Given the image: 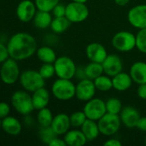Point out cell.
Masks as SVG:
<instances>
[{"instance_id":"6da1fadb","label":"cell","mask_w":146,"mask_h":146,"mask_svg":"<svg viewBox=\"0 0 146 146\" xmlns=\"http://www.w3.org/2000/svg\"><path fill=\"white\" fill-rule=\"evenodd\" d=\"M9 57L19 61L30 58L37 51V41L28 33L20 32L13 34L7 43Z\"/></svg>"},{"instance_id":"7a4b0ae2","label":"cell","mask_w":146,"mask_h":146,"mask_svg":"<svg viewBox=\"0 0 146 146\" xmlns=\"http://www.w3.org/2000/svg\"><path fill=\"white\" fill-rule=\"evenodd\" d=\"M53 97L59 101H68L76 97V85L68 79L58 78L51 88Z\"/></svg>"},{"instance_id":"3957f363","label":"cell","mask_w":146,"mask_h":146,"mask_svg":"<svg viewBox=\"0 0 146 146\" xmlns=\"http://www.w3.org/2000/svg\"><path fill=\"white\" fill-rule=\"evenodd\" d=\"M11 105L16 112L22 115H28L34 110L32 96L27 91L18 90L11 95Z\"/></svg>"},{"instance_id":"277c9868","label":"cell","mask_w":146,"mask_h":146,"mask_svg":"<svg viewBox=\"0 0 146 146\" xmlns=\"http://www.w3.org/2000/svg\"><path fill=\"white\" fill-rule=\"evenodd\" d=\"M19 82L25 91L34 92V91L45 86L46 80L40 75L39 71L28 69L21 74Z\"/></svg>"},{"instance_id":"5b68a950","label":"cell","mask_w":146,"mask_h":146,"mask_svg":"<svg viewBox=\"0 0 146 146\" xmlns=\"http://www.w3.org/2000/svg\"><path fill=\"white\" fill-rule=\"evenodd\" d=\"M21 73L17 61L9 57L0 67V80L5 85H13L19 80Z\"/></svg>"},{"instance_id":"8992f818","label":"cell","mask_w":146,"mask_h":146,"mask_svg":"<svg viewBox=\"0 0 146 146\" xmlns=\"http://www.w3.org/2000/svg\"><path fill=\"white\" fill-rule=\"evenodd\" d=\"M53 64L55 68V74L58 78L71 80L76 76L77 68L74 61L69 56H62L57 57Z\"/></svg>"},{"instance_id":"52a82bcc","label":"cell","mask_w":146,"mask_h":146,"mask_svg":"<svg viewBox=\"0 0 146 146\" xmlns=\"http://www.w3.org/2000/svg\"><path fill=\"white\" fill-rule=\"evenodd\" d=\"M112 44L120 52H129L136 47V35L128 31H120L114 35Z\"/></svg>"},{"instance_id":"ba28073f","label":"cell","mask_w":146,"mask_h":146,"mask_svg":"<svg viewBox=\"0 0 146 146\" xmlns=\"http://www.w3.org/2000/svg\"><path fill=\"white\" fill-rule=\"evenodd\" d=\"M97 123L101 134L108 137L118 133L122 124L120 115H114L108 112L97 121Z\"/></svg>"},{"instance_id":"9c48e42d","label":"cell","mask_w":146,"mask_h":146,"mask_svg":"<svg viewBox=\"0 0 146 146\" xmlns=\"http://www.w3.org/2000/svg\"><path fill=\"white\" fill-rule=\"evenodd\" d=\"M89 15V10L84 3L71 2L66 5L65 16L71 23H80L84 21Z\"/></svg>"},{"instance_id":"30bf717a","label":"cell","mask_w":146,"mask_h":146,"mask_svg":"<svg viewBox=\"0 0 146 146\" xmlns=\"http://www.w3.org/2000/svg\"><path fill=\"white\" fill-rule=\"evenodd\" d=\"M83 112L85 113L87 119L97 121L107 113L106 102L101 98H93L86 102L83 107Z\"/></svg>"},{"instance_id":"8fae6325","label":"cell","mask_w":146,"mask_h":146,"mask_svg":"<svg viewBox=\"0 0 146 146\" xmlns=\"http://www.w3.org/2000/svg\"><path fill=\"white\" fill-rule=\"evenodd\" d=\"M96 86L94 80L84 78L76 85V98L82 102H87L93 98L96 94Z\"/></svg>"},{"instance_id":"7c38bea8","label":"cell","mask_w":146,"mask_h":146,"mask_svg":"<svg viewBox=\"0 0 146 146\" xmlns=\"http://www.w3.org/2000/svg\"><path fill=\"white\" fill-rule=\"evenodd\" d=\"M37 10L34 2L31 0H22L18 3L15 14L20 21L27 23L33 21Z\"/></svg>"},{"instance_id":"4fadbf2b","label":"cell","mask_w":146,"mask_h":146,"mask_svg":"<svg viewBox=\"0 0 146 146\" xmlns=\"http://www.w3.org/2000/svg\"><path fill=\"white\" fill-rule=\"evenodd\" d=\"M129 23L135 28L146 27V4H139L133 7L127 14Z\"/></svg>"},{"instance_id":"5bb4252c","label":"cell","mask_w":146,"mask_h":146,"mask_svg":"<svg viewBox=\"0 0 146 146\" xmlns=\"http://www.w3.org/2000/svg\"><path fill=\"white\" fill-rule=\"evenodd\" d=\"M102 67L104 70V74L114 77L123 70V62L121 58L116 54L108 55L106 59L102 62Z\"/></svg>"},{"instance_id":"9a60e30c","label":"cell","mask_w":146,"mask_h":146,"mask_svg":"<svg viewBox=\"0 0 146 146\" xmlns=\"http://www.w3.org/2000/svg\"><path fill=\"white\" fill-rule=\"evenodd\" d=\"M108 55L106 48L100 43L93 42L86 47V56L90 62L102 63Z\"/></svg>"},{"instance_id":"2e32d148","label":"cell","mask_w":146,"mask_h":146,"mask_svg":"<svg viewBox=\"0 0 146 146\" xmlns=\"http://www.w3.org/2000/svg\"><path fill=\"white\" fill-rule=\"evenodd\" d=\"M121 123L127 128H135L139 120L140 114L137 109L132 106H126L120 113Z\"/></svg>"},{"instance_id":"e0dca14e","label":"cell","mask_w":146,"mask_h":146,"mask_svg":"<svg viewBox=\"0 0 146 146\" xmlns=\"http://www.w3.org/2000/svg\"><path fill=\"white\" fill-rule=\"evenodd\" d=\"M70 116L65 113H59L53 116L51 127L58 136H64L71 128Z\"/></svg>"},{"instance_id":"ac0fdd59","label":"cell","mask_w":146,"mask_h":146,"mask_svg":"<svg viewBox=\"0 0 146 146\" xmlns=\"http://www.w3.org/2000/svg\"><path fill=\"white\" fill-rule=\"evenodd\" d=\"M1 129L9 135L17 136L22 130V125L15 117L8 115L7 117L2 119Z\"/></svg>"},{"instance_id":"d6986e66","label":"cell","mask_w":146,"mask_h":146,"mask_svg":"<svg viewBox=\"0 0 146 146\" xmlns=\"http://www.w3.org/2000/svg\"><path fill=\"white\" fill-rule=\"evenodd\" d=\"M31 96L34 108L36 110H40L47 107L50 102V93L48 90L45 88V86L32 92Z\"/></svg>"},{"instance_id":"ffe728a7","label":"cell","mask_w":146,"mask_h":146,"mask_svg":"<svg viewBox=\"0 0 146 146\" xmlns=\"http://www.w3.org/2000/svg\"><path fill=\"white\" fill-rule=\"evenodd\" d=\"M129 74L136 84L140 85L146 83V62L142 61L134 62L130 68Z\"/></svg>"},{"instance_id":"44dd1931","label":"cell","mask_w":146,"mask_h":146,"mask_svg":"<svg viewBox=\"0 0 146 146\" xmlns=\"http://www.w3.org/2000/svg\"><path fill=\"white\" fill-rule=\"evenodd\" d=\"M112 81L113 88L119 92H125L128 90L133 83V80L130 74L125 72H120L118 74L112 77Z\"/></svg>"},{"instance_id":"7402d4cb","label":"cell","mask_w":146,"mask_h":146,"mask_svg":"<svg viewBox=\"0 0 146 146\" xmlns=\"http://www.w3.org/2000/svg\"><path fill=\"white\" fill-rule=\"evenodd\" d=\"M64 140L66 145L69 146H82L88 142L83 133L78 129L69 130L64 135Z\"/></svg>"},{"instance_id":"603a6c76","label":"cell","mask_w":146,"mask_h":146,"mask_svg":"<svg viewBox=\"0 0 146 146\" xmlns=\"http://www.w3.org/2000/svg\"><path fill=\"white\" fill-rule=\"evenodd\" d=\"M80 128H81V131L83 133L84 136L86 137L88 142L94 141L101 134L98 123L96 121L87 119Z\"/></svg>"},{"instance_id":"cb8c5ba5","label":"cell","mask_w":146,"mask_h":146,"mask_svg":"<svg viewBox=\"0 0 146 146\" xmlns=\"http://www.w3.org/2000/svg\"><path fill=\"white\" fill-rule=\"evenodd\" d=\"M52 15L50 12L47 11H42V10H37L33 21L34 25L39 28V29H46L50 27L52 21Z\"/></svg>"},{"instance_id":"d4e9b609","label":"cell","mask_w":146,"mask_h":146,"mask_svg":"<svg viewBox=\"0 0 146 146\" xmlns=\"http://www.w3.org/2000/svg\"><path fill=\"white\" fill-rule=\"evenodd\" d=\"M36 55L38 59L43 63H54L57 59V55L54 50L46 45L38 48Z\"/></svg>"},{"instance_id":"484cf974","label":"cell","mask_w":146,"mask_h":146,"mask_svg":"<svg viewBox=\"0 0 146 146\" xmlns=\"http://www.w3.org/2000/svg\"><path fill=\"white\" fill-rule=\"evenodd\" d=\"M71 21L66 16L54 17L51 23V29L55 33H63L71 27Z\"/></svg>"},{"instance_id":"4316f807","label":"cell","mask_w":146,"mask_h":146,"mask_svg":"<svg viewBox=\"0 0 146 146\" xmlns=\"http://www.w3.org/2000/svg\"><path fill=\"white\" fill-rule=\"evenodd\" d=\"M84 72L86 78L94 80L100 75L104 74L102 63L100 62H90L85 68H84Z\"/></svg>"},{"instance_id":"83f0119b","label":"cell","mask_w":146,"mask_h":146,"mask_svg":"<svg viewBox=\"0 0 146 146\" xmlns=\"http://www.w3.org/2000/svg\"><path fill=\"white\" fill-rule=\"evenodd\" d=\"M38 111L39 112L37 114V121L39 125L40 126V127H51L52 120H53V115H52V111L47 107L41 109Z\"/></svg>"},{"instance_id":"f1b7e54d","label":"cell","mask_w":146,"mask_h":146,"mask_svg":"<svg viewBox=\"0 0 146 146\" xmlns=\"http://www.w3.org/2000/svg\"><path fill=\"white\" fill-rule=\"evenodd\" d=\"M94 84L96 86V90L100 92H108L113 88V81L112 77L107 74H102L96 79L94 80Z\"/></svg>"},{"instance_id":"f546056e","label":"cell","mask_w":146,"mask_h":146,"mask_svg":"<svg viewBox=\"0 0 146 146\" xmlns=\"http://www.w3.org/2000/svg\"><path fill=\"white\" fill-rule=\"evenodd\" d=\"M106 109L107 112L114 115H120L123 107L121 101L117 98H110L106 102Z\"/></svg>"},{"instance_id":"4dcf8cb0","label":"cell","mask_w":146,"mask_h":146,"mask_svg":"<svg viewBox=\"0 0 146 146\" xmlns=\"http://www.w3.org/2000/svg\"><path fill=\"white\" fill-rule=\"evenodd\" d=\"M86 120H87V116H86L85 113L83 112V111H75L70 115L71 125L72 127H75V128L81 127Z\"/></svg>"},{"instance_id":"1f68e13d","label":"cell","mask_w":146,"mask_h":146,"mask_svg":"<svg viewBox=\"0 0 146 146\" xmlns=\"http://www.w3.org/2000/svg\"><path fill=\"white\" fill-rule=\"evenodd\" d=\"M60 0H34L38 10L52 12L53 8L59 3Z\"/></svg>"},{"instance_id":"d6a6232c","label":"cell","mask_w":146,"mask_h":146,"mask_svg":"<svg viewBox=\"0 0 146 146\" xmlns=\"http://www.w3.org/2000/svg\"><path fill=\"white\" fill-rule=\"evenodd\" d=\"M136 48L140 52L146 54V27L139 29L136 35Z\"/></svg>"},{"instance_id":"836d02e7","label":"cell","mask_w":146,"mask_h":146,"mask_svg":"<svg viewBox=\"0 0 146 146\" xmlns=\"http://www.w3.org/2000/svg\"><path fill=\"white\" fill-rule=\"evenodd\" d=\"M58 135L54 133V131L52 130V128L51 127H40V139H41V141L43 143L48 145Z\"/></svg>"},{"instance_id":"e575fe53","label":"cell","mask_w":146,"mask_h":146,"mask_svg":"<svg viewBox=\"0 0 146 146\" xmlns=\"http://www.w3.org/2000/svg\"><path fill=\"white\" fill-rule=\"evenodd\" d=\"M38 71L45 80L51 79L55 75V68L53 63H43Z\"/></svg>"},{"instance_id":"d590c367","label":"cell","mask_w":146,"mask_h":146,"mask_svg":"<svg viewBox=\"0 0 146 146\" xmlns=\"http://www.w3.org/2000/svg\"><path fill=\"white\" fill-rule=\"evenodd\" d=\"M52 15L54 17H61V16H65V12H66V6L61 3H58L53 9L52 10Z\"/></svg>"},{"instance_id":"8d00e7d4","label":"cell","mask_w":146,"mask_h":146,"mask_svg":"<svg viewBox=\"0 0 146 146\" xmlns=\"http://www.w3.org/2000/svg\"><path fill=\"white\" fill-rule=\"evenodd\" d=\"M10 106L5 102H0V119H3L9 115Z\"/></svg>"},{"instance_id":"74e56055","label":"cell","mask_w":146,"mask_h":146,"mask_svg":"<svg viewBox=\"0 0 146 146\" xmlns=\"http://www.w3.org/2000/svg\"><path fill=\"white\" fill-rule=\"evenodd\" d=\"M8 58H9V54L7 45L0 43V64H2Z\"/></svg>"},{"instance_id":"f35d334b","label":"cell","mask_w":146,"mask_h":146,"mask_svg":"<svg viewBox=\"0 0 146 146\" xmlns=\"http://www.w3.org/2000/svg\"><path fill=\"white\" fill-rule=\"evenodd\" d=\"M137 94L141 99L146 100V83L140 84L139 86L138 90H137Z\"/></svg>"},{"instance_id":"ab89813d","label":"cell","mask_w":146,"mask_h":146,"mask_svg":"<svg viewBox=\"0 0 146 146\" xmlns=\"http://www.w3.org/2000/svg\"><path fill=\"white\" fill-rule=\"evenodd\" d=\"M136 128L146 133V116H141L137 123Z\"/></svg>"},{"instance_id":"60d3db41","label":"cell","mask_w":146,"mask_h":146,"mask_svg":"<svg viewBox=\"0 0 146 146\" xmlns=\"http://www.w3.org/2000/svg\"><path fill=\"white\" fill-rule=\"evenodd\" d=\"M48 145L49 146H67L66 145V144H65V140H64V139H59V138H58V136L57 137H55L49 144H48Z\"/></svg>"},{"instance_id":"b9f144b4","label":"cell","mask_w":146,"mask_h":146,"mask_svg":"<svg viewBox=\"0 0 146 146\" xmlns=\"http://www.w3.org/2000/svg\"><path fill=\"white\" fill-rule=\"evenodd\" d=\"M104 145L106 146H121L122 145V143L117 139H108L105 143H104Z\"/></svg>"},{"instance_id":"7bdbcfd3","label":"cell","mask_w":146,"mask_h":146,"mask_svg":"<svg viewBox=\"0 0 146 146\" xmlns=\"http://www.w3.org/2000/svg\"><path fill=\"white\" fill-rule=\"evenodd\" d=\"M114 1L119 6H125L130 2V0H114Z\"/></svg>"},{"instance_id":"ee69618b","label":"cell","mask_w":146,"mask_h":146,"mask_svg":"<svg viewBox=\"0 0 146 146\" xmlns=\"http://www.w3.org/2000/svg\"><path fill=\"white\" fill-rule=\"evenodd\" d=\"M71 1H73V2H78V3H86V2H88V0H71Z\"/></svg>"},{"instance_id":"f6af8a7d","label":"cell","mask_w":146,"mask_h":146,"mask_svg":"<svg viewBox=\"0 0 146 146\" xmlns=\"http://www.w3.org/2000/svg\"><path fill=\"white\" fill-rule=\"evenodd\" d=\"M1 126H2V120L0 119V129H1Z\"/></svg>"},{"instance_id":"bcb514c9","label":"cell","mask_w":146,"mask_h":146,"mask_svg":"<svg viewBox=\"0 0 146 146\" xmlns=\"http://www.w3.org/2000/svg\"><path fill=\"white\" fill-rule=\"evenodd\" d=\"M145 145H146V139H145Z\"/></svg>"}]
</instances>
